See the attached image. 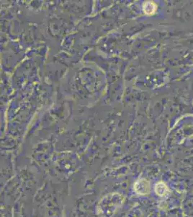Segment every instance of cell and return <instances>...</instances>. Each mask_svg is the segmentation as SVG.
Listing matches in <instances>:
<instances>
[{
    "instance_id": "obj_2",
    "label": "cell",
    "mask_w": 193,
    "mask_h": 217,
    "mask_svg": "<svg viewBox=\"0 0 193 217\" xmlns=\"http://www.w3.org/2000/svg\"><path fill=\"white\" fill-rule=\"evenodd\" d=\"M155 192L159 196H164L168 193L169 189L164 182H159L155 186Z\"/></svg>"
},
{
    "instance_id": "obj_1",
    "label": "cell",
    "mask_w": 193,
    "mask_h": 217,
    "mask_svg": "<svg viewBox=\"0 0 193 217\" xmlns=\"http://www.w3.org/2000/svg\"><path fill=\"white\" fill-rule=\"evenodd\" d=\"M134 190L139 195H147L150 191L149 183L147 180L141 179L137 180L134 185Z\"/></svg>"
}]
</instances>
